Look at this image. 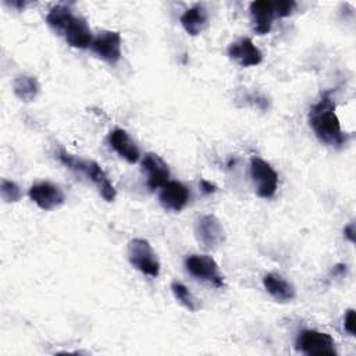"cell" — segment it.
I'll use <instances>...</instances> for the list:
<instances>
[{"label":"cell","instance_id":"cb8c5ba5","mask_svg":"<svg viewBox=\"0 0 356 356\" xmlns=\"http://www.w3.org/2000/svg\"><path fill=\"white\" fill-rule=\"evenodd\" d=\"M343 235L349 242H355V222H349L343 228Z\"/></svg>","mask_w":356,"mask_h":356},{"label":"cell","instance_id":"603a6c76","mask_svg":"<svg viewBox=\"0 0 356 356\" xmlns=\"http://www.w3.org/2000/svg\"><path fill=\"white\" fill-rule=\"evenodd\" d=\"M355 325H356V316H355V310L353 309H348L346 313H345V317H343V328L345 331L355 337Z\"/></svg>","mask_w":356,"mask_h":356},{"label":"cell","instance_id":"8fae6325","mask_svg":"<svg viewBox=\"0 0 356 356\" xmlns=\"http://www.w3.org/2000/svg\"><path fill=\"white\" fill-rule=\"evenodd\" d=\"M142 170L146 172V185L150 191L160 189L170 181V168L156 153H147L145 156L142 160Z\"/></svg>","mask_w":356,"mask_h":356},{"label":"cell","instance_id":"7c38bea8","mask_svg":"<svg viewBox=\"0 0 356 356\" xmlns=\"http://www.w3.org/2000/svg\"><path fill=\"white\" fill-rule=\"evenodd\" d=\"M189 189L178 181H168L160 188L159 200L165 210L181 211L189 202Z\"/></svg>","mask_w":356,"mask_h":356},{"label":"cell","instance_id":"2e32d148","mask_svg":"<svg viewBox=\"0 0 356 356\" xmlns=\"http://www.w3.org/2000/svg\"><path fill=\"white\" fill-rule=\"evenodd\" d=\"M263 285L273 299L285 303L296 296L295 286L282 275L277 273H268L263 277Z\"/></svg>","mask_w":356,"mask_h":356},{"label":"cell","instance_id":"7402d4cb","mask_svg":"<svg viewBox=\"0 0 356 356\" xmlns=\"http://www.w3.org/2000/svg\"><path fill=\"white\" fill-rule=\"evenodd\" d=\"M296 8V3L292 0H281V1H274V10H275V15L278 18L282 17H288L293 13V10Z\"/></svg>","mask_w":356,"mask_h":356},{"label":"cell","instance_id":"ba28073f","mask_svg":"<svg viewBox=\"0 0 356 356\" xmlns=\"http://www.w3.org/2000/svg\"><path fill=\"white\" fill-rule=\"evenodd\" d=\"M122 39L117 31H102L99 32L90 44L92 51L108 64H117L121 58Z\"/></svg>","mask_w":356,"mask_h":356},{"label":"cell","instance_id":"9c48e42d","mask_svg":"<svg viewBox=\"0 0 356 356\" xmlns=\"http://www.w3.org/2000/svg\"><path fill=\"white\" fill-rule=\"evenodd\" d=\"M31 200L42 210H53L64 203V193L60 186L51 182H39L29 188Z\"/></svg>","mask_w":356,"mask_h":356},{"label":"cell","instance_id":"44dd1931","mask_svg":"<svg viewBox=\"0 0 356 356\" xmlns=\"http://www.w3.org/2000/svg\"><path fill=\"white\" fill-rule=\"evenodd\" d=\"M0 193L6 203H15L22 196L19 186L14 181L6 179V178H3L0 182Z\"/></svg>","mask_w":356,"mask_h":356},{"label":"cell","instance_id":"ac0fdd59","mask_svg":"<svg viewBox=\"0 0 356 356\" xmlns=\"http://www.w3.org/2000/svg\"><path fill=\"white\" fill-rule=\"evenodd\" d=\"M13 90H14V95L19 100L29 103V102L36 99V96L40 90V85H39V81L35 75L21 74V75L14 78Z\"/></svg>","mask_w":356,"mask_h":356},{"label":"cell","instance_id":"e0dca14e","mask_svg":"<svg viewBox=\"0 0 356 356\" xmlns=\"http://www.w3.org/2000/svg\"><path fill=\"white\" fill-rule=\"evenodd\" d=\"M179 21L188 35L196 36L204 29L207 24V11L202 4H195L193 7L185 10Z\"/></svg>","mask_w":356,"mask_h":356},{"label":"cell","instance_id":"8992f818","mask_svg":"<svg viewBox=\"0 0 356 356\" xmlns=\"http://www.w3.org/2000/svg\"><path fill=\"white\" fill-rule=\"evenodd\" d=\"M250 177L254 182L259 197L270 199L275 195L278 186V174L270 163L253 156L250 159Z\"/></svg>","mask_w":356,"mask_h":356},{"label":"cell","instance_id":"9a60e30c","mask_svg":"<svg viewBox=\"0 0 356 356\" xmlns=\"http://www.w3.org/2000/svg\"><path fill=\"white\" fill-rule=\"evenodd\" d=\"M108 142H110V146L118 153V156H121L128 163L134 164L139 160L140 157L139 149L135 140L129 136V134L125 129H121V128L113 129L108 135Z\"/></svg>","mask_w":356,"mask_h":356},{"label":"cell","instance_id":"d6986e66","mask_svg":"<svg viewBox=\"0 0 356 356\" xmlns=\"http://www.w3.org/2000/svg\"><path fill=\"white\" fill-rule=\"evenodd\" d=\"M74 18V14L67 6H54L46 15V22L49 28L57 35H64L68 24Z\"/></svg>","mask_w":356,"mask_h":356},{"label":"cell","instance_id":"52a82bcc","mask_svg":"<svg viewBox=\"0 0 356 356\" xmlns=\"http://www.w3.org/2000/svg\"><path fill=\"white\" fill-rule=\"evenodd\" d=\"M195 236L206 250L217 249L225 239V231L214 214H202L195 221Z\"/></svg>","mask_w":356,"mask_h":356},{"label":"cell","instance_id":"30bf717a","mask_svg":"<svg viewBox=\"0 0 356 356\" xmlns=\"http://www.w3.org/2000/svg\"><path fill=\"white\" fill-rule=\"evenodd\" d=\"M228 57L241 67H253L261 63L263 53L250 38H241L228 46Z\"/></svg>","mask_w":356,"mask_h":356},{"label":"cell","instance_id":"277c9868","mask_svg":"<svg viewBox=\"0 0 356 356\" xmlns=\"http://www.w3.org/2000/svg\"><path fill=\"white\" fill-rule=\"evenodd\" d=\"M295 348L309 356H337L332 337L317 330H302L298 334Z\"/></svg>","mask_w":356,"mask_h":356},{"label":"cell","instance_id":"3957f363","mask_svg":"<svg viewBox=\"0 0 356 356\" xmlns=\"http://www.w3.org/2000/svg\"><path fill=\"white\" fill-rule=\"evenodd\" d=\"M127 256L134 268L156 278L160 274V261L152 245L143 238H134L128 243Z\"/></svg>","mask_w":356,"mask_h":356},{"label":"cell","instance_id":"7a4b0ae2","mask_svg":"<svg viewBox=\"0 0 356 356\" xmlns=\"http://www.w3.org/2000/svg\"><path fill=\"white\" fill-rule=\"evenodd\" d=\"M57 157L70 170H74V171H78V172H82L83 175H86L97 186L99 193L102 195V197L106 202H114L115 195H117L115 188L111 184V181L108 179L104 170L96 161L79 159L74 154L67 153L63 149L58 152Z\"/></svg>","mask_w":356,"mask_h":356},{"label":"cell","instance_id":"6da1fadb","mask_svg":"<svg viewBox=\"0 0 356 356\" xmlns=\"http://www.w3.org/2000/svg\"><path fill=\"white\" fill-rule=\"evenodd\" d=\"M335 107L332 90L324 92L320 100L309 110V124L320 142L339 147L348 142V135L342 132Z\"/></svg>","mask_w":356,"mask_h":356},{"label":"cell","instance_id":"4fadbf2b","mask_svg":"<svg viewBox=\"0 0 356 356\" xmlns=\"http://www.w3.org/2000/svg\"><path fill=\"white\" fill-rule=\"evenodd\" d=\"M253 29L257 35H267L271 31L273 21L277 18L274 3L266 0L252 1L249 6Z\"/></svg>","mask_w":356,"mask_h":356},{"label":"cell","instance_id":"ffe728a7","mask_svg":"<svg viewBox=\"0 0 356 356\" xmlns=\"http://www.w3.org/2000/svg\"><path fill=\"white\" fill-rule=\"evenodd\" d=\"M171 291L175 296V299L189 312H196L200 305L197 302V299L192 295V292L179 281H172L171 282Z\"/></svg>","mask_w":356,"mask_h":356},{"label":"cell","instance_id":"5b68a950","mask_svg":"<svg viewBox=\"0 0 356 356\" xmlns=\"http://www.w3.org/2000/svg\"><path fill=\"white\" fill-rule=\"evenodd\" d=\"M186 271L199 281L209 282L216 288L224 286V277L220 273V267L211 256L207 254H191L185 259Z\"/></svg>","mask_w":356,"mask_h":356},{"label":"cell","instance_id":"d4e9b609","mask_svg":"<svg viewBox=\"0 0 356 356\" xmlns=\"http://www.w3.org/2000/svg\"><path fill=\"white\" fill-rule=\"evenodd\" d=\"M200 188H202V191H203L204 193H207V195L214 193V192L217 191V186H216L214 184H211L210 181H206V179H202V181H200Z\"/></svg>","mask_w":356,"mask_h":356},{"label":"cell","instance_id":"5bb4252c","mask_svg":"<svg viewBox=\"0 0 356 356\" xmlns=\"http://www.w3.org/2000/svg\"><path fill=\"white\" fill-rule=\"evenodd\" d=\"M63 36H64L65 42L71 47H75V49L90 47L92 40H93L90 26L88 25L86 19L79 15H74V18L68 24Z\"/></svg>","mask_w":356,"mask_h":356}]
</instances>
